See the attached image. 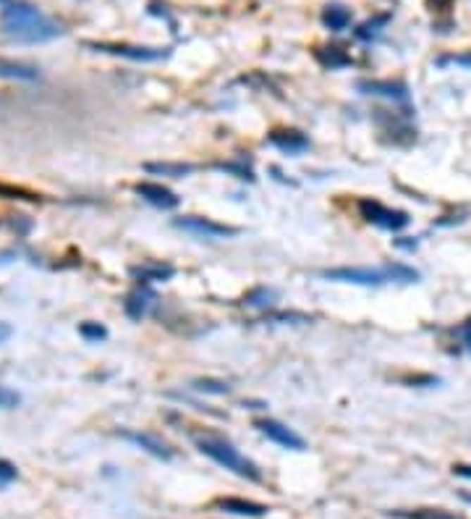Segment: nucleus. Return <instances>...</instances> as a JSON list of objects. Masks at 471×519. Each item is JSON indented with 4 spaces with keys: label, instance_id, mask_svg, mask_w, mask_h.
I'll use <instances>...</instances> for the list:
<instances>
[{
    "label": "nucleus",
    "instance_id": "obj_18",
    "mask_svg": "<svg viewBox=\"0 0 471 519\" xmlns=\"http://www.w3.org/2000/svg\"><path fill=\"white\" fill-rule=\"evenodd\" d=\"M390 21V13H379V16H375V19L364 21L359 29H356V37L364 39V42H370V39H377L379 35H382V29L388 27Z\"/></svg>",
    "mask_w": 471,
    "mask_h": 519
},
{
    "label": "nucleus",
    "instance_id": "obj_23",
    "mask_svg": "<svg viewBox=\"0 0 471 519\" xmlns=\"http://www.w3.org/2000/svg\"><path fill=\"white\" fill-rule=\"evenodd\" d=\"M79 334H82L87 341H102V338H108V331H105V325H100V323H82L79 325Z\"/></svg>",
    "mask_w": 471,
    "mask_h": 519
},
{
    "label": "nucleus",
    "instance_id": "obj_21",
    "mask_svg": "<svg viewBox=\"0 0 471 519\" xmlns=\"http://www.w3.org/2000/svg\"><path fill=\"white\" fill-rule=\"evenodd\" d=\"M194 391H202V393H215V396H225V393H231V386H228V383H222V380L199 378V380H194Z\"/></svg>",
    "mask_w": 471,
    "mask_h": 519
},
{
    "label": "nucleus",
    "instance_id": "obj_15",
    "mask_svg": "<svg viewBox=\"0 0 471 519\" xmlns=\"http://www.w3.org/2000/svg\"><path fill=\"white\" fill-rule=\"evenodd\" d=\"M0 79H11V82H37L39 71L29 63L0 58Z\"/></svg>",
    "mask_w": 471,
    "mask_h": 519
},
{
    "label": "nucleus",
    "instance_id": "obj_17",
    "mask_svg": "<svg viewBox=\"0 0 471 519\" xmlns=\"http://www.w3.org/2000/svg\"><path fill=\"white\" fill-rule=\"evenodd\" d=\"M144 171L147 173H160V176H170V178H184L194 171V166H189V163H147Z\"/></svg>",
    "mask_w": 471,
    "mask_h": 519
},
{
    "label": "nucleus",
    "instance_id": "obj_14",
    "mask_svg": "<svg viewBox=\"0 0 471 519\" xmlns=\"http://www.w3.org/2000/svg\"><path fill=\"white\" fill-rule=\"evenodd\" d=\"M215 506L220 511H228V514H239V517H251V519L265 517L270 511L265 503L246 501V499H220V501H215Z\"/></svg>",
    "mask_w": 471,
    "mask_h": 519
},
{
    "label": "nucleus",
    "instance_id": "obj_29",
    "mask_svg": "<svg viewBox=\"0 0 471 519\" xmlns=\"http://www.w3.org/2000/svg\"><path fill=\"white\" fill-rule=\"evenodd\" d=\"M11 334H13V328H11L8 323H0V343H3V341H8V338H11Z\"/></svg>",
    "mask_w": 471,
    "mask_h": 519
},
{
    "label": "nucleus",
    "instance_id": "obj_5",
    "mask_svg": "<svg viewBox=\"0 0 471 519\" xmlns=\"http://www.w3.org/2000/svg\"><path fill=\"white\" fill-rule=\"evenodd\" d=\"M359 213L364 221L375 223V226H379V228H385V231H401V228H406L408 223H411V218H408V213H403V210H393V207H385L382 202H377V200H359Z\"/></svg>",
    "mask_w": 471,
    "mask_h": 519
},
{
    "label": "nucleus",
    "instance_id": "obj_4",
    "mask_svg": "<svg viewBox=\"0 0 471 519\" xmlns=\"http://www.w3.org/2000/svg\"><path fill=\"white\" fill-rule=\"evenodd\" d=\"M94 53H105V56H118L126 61H137V63H155L168 58L165 47H142V45H126V42H84Z\"/></svg>",
    "mask_w": 471,
    "mask_h": 519
},
{
    "label": "nucleus",
    "instance_id": "obj_2",
    "mask_svg": "<svg viewBox=\"0 0 471 519\" xmlns=\"http://www.w3.org/2000/svg\"><path fill=\"white\" fill-rule=\"evenodd\" d=\"M191 441H194V446L204 456H210V459L218 462L220 467L231 470L233 475H239V477L251 480V482L262 480V472H259L257 464L241 454L228 438L218 436V433H210V430H199V433H191Z\"/></svg>",
    "mask_w": 471,
    "mask_h": 519
},
{
    "label": "nucleus",
    "instance_id": "obj_10",
    "mask_svg": "<svg viewBox=\"0 0 471 519\" xmlns=\"http://www.w3.org/2000/svg\"><path fill=\"white\" fill-rule=\"evenodd\" d=\"M134 192H137L144 202L155 204L160 210H173V207H178V202H181L176 197V192H170L168 186L155 184V181H142V184L134 186Z\"/></svg>",
    "mask_w": 471,
    "mask_h": 519
},
{
    "label": "nucleus",
    "instance_id": "obj_22",
    "mask_svg": "<svg viewBox=\"0 0 471 519\" xmlns=\"http://www.w3.org/2000/svg\"><path fill=\"white\" fill-rule=\"evenodd\" d=\"M272 299H275V291H272V288H257V291L246 294V305H251V307H270V305H272Z\"/></svg>",
    "mask_w": 471,
    "mask_h": 519
},
{
    "label": "nucleus",
    "instance_id": "obj_13",
    "mask_svg": "<svg viewBox=\"0 0 471 519\" xmlns=\"http://www.w3.org/2000/svg\"><path fill=\"white\" fill-rule=\"evenodd\" d=\"M155 302H157L155 291H152L147 283H142V286H137L129 297H126V315H129L131 320H142V317L152 310Z\"/></svg>",
    "mask_w": 471,
    "mask_h": 519
},
{
    "label": "nucleus",
    "instance_id": "obj_31",
    "mask_svg": "<svg viewBox=\"0 0 471 519\" xmlns=\"http://www.w3.org/2000/svg\"><path fill=\"white\" fill-rule=\"evenodd\" d=\"M0 3H3V6H6V3H11V0H0Z\"/></svg>",
    "mask_w": 471,
    "mask_h": 519
},
{
    "label": "nucleus",
    "instance_id": "obj_16",
    "mask_svg": "<svg viewBox=\"0 0 471 519\" xmlns=\"http://www.w3.org/2000/svg\"><path fill=\"white\" fill-rule=\"evenodd\" d=\"M322 24L330 32H343V29L351 24V13L343 8V6H327L322 11Z\"/></svg>",
    "mask_w": 471,
    "mask_h": 519
},
{
    "label": "nucleus",
    "instance_id": "obj_19",
    "mask_svg": "<svg viewBox=\"0 0 471 519\" xmlns=\"http://www.w3.org/2000/svg\"><path fill=\"white\" fill-rule=\"evenodd\" d=\"M390 517H398V519H463L458 514H451V511L445 509H414V511H390Z\"/></svg>",
    "mask_w": 471,
    "mask_h": 519
},
{
    "label": "nucleus",
    "instance_id": "obj_3",
    "mask_svg": "<svg viewBox=\"0 0 471 519\" xmlns=\"http://www.w3.org/2000/svg\"><path fill=\"white\" fill-rule=\"evenodd\" d=\"M325 281L338 283H356V286H385V283H416L419 270L408 268L403 262H388L379 268H333L322 270Z\"/></svg>",
    "mask_w": 471,
    "mask_h": 519
},
{
    "label": "nucleus",
    "instance_id": "obj_25",
    "mask_svg": "<svg viewBox=\"0 0 471 519\" xmlns=\"http://www.w3.org/2000/svg\"><path fill=\"white\" fill-rule=\"evenodd\" d=\"M19 401H21V396H19V393H16V391L3 389V386H0V409H13V407H19Z\"/></svg>",
    "mask_w": 471,
    "mask_h": 519
},
{
    "label": "nucleus",
    "instance_id": "obj_20",
    "mask_svg": "<svg viewBox=\"0 0 471 519\" xmlns=\"http://www.w3.org/2000/svg\"><path fill=\"white\" fill-rule=\"evenodd\" d=\"M317 61H320L325 68H343V66H351V58L346 56L341 47H325V50H317Z\"/></svg>",
    "mask_w": 471,
    "mask_h": 519
},
{
    "label": "nucleus",
    "instance_id": "obj_27",
    "mask_svg": "<svg viewBox=\"0 0 471 519\" xmlns=\"http://www.w3.org/2000/svg\"><path fill=\"white\" fill-rule=\"evenodd\" d=\"M220 168H222V171H233V173H236V176H239V178H249V181H251V178H254V173H251L249 168L239 166V163H222Z\"/></svg>",
    "mask_w": 471,
    "mask_h": 519
},
{
    "label": "nucleus",
    "instance_id": "obj_28",
    "mask_svg": "<svg viewBox=\"0 0 471 519\" xmlns=\"http://www.w3.org/2000/svg\"><path fill=\"white\" fill-rule=\"evenodd\" d=\"M453 475H458L463 480H471V464H453Z\"/></svg>",
    "mask_w": 471,
    "mask_h": 519
},
{
    "label": "nucleus",
    "instance_id": "obj_7",
    "mask_svg": "<svg viewBox=\"0 0 471 519\" xmlns=\"http://www.w3.org/2000/svg\"><path fill=\"white\" fill-rule=\"evenodd\" d=\"M356 90L364 94H377V97H388L393 102H408L411 92L403 82H393V79H359Z\"/></svg>",
    "mask_w": 471,
    "mask_h": 519
},
{
    "label": "nucleus",
    "instance_id": "obj_11",
    "mask_svg": "<svg viewBox=\"0 0 471 519\" xmlns=\"http://www.w3.org/2000/svg\"><path fill=\"white\" fill-rule=\"evenodd\" d=\"M268 142L275 149L286 152V155H301V152H306V149H309V137H306V134H301V131H296V129L272 131V134L268 137Z\"/></svg>",
    "mask_w": 471,
    "mask_h": 519
},
{
    "label": "nucleus",
    "instance_id": "obj_6",
    "mask_svg": "<svg viewBox=\"0 0 471 519\" xmlns=\"http://www.w3.org/2000/svg\"><path fill=\"white\" fill-rule=\"evenodd\" d=\"M173 226L181 228V231H186V233H194V236H199V239H228V236H236V233H239V228H233V226L210 221V218H199V215L176 218Z\"/></svg>",
    "mask_w": 471,
    "mask_h": 519
},
{
    "label": "nucleus",
    "instance_id": "obj_8",
    "mask_svg": "<svg viewBox=\"0 0 471 519\" xmlns=\"http://www.w3.org/2000/svg\"><path fill=\"white\" fill-rule=\"evenodd\" d=\"M259 433L262 436H268L272 444L283 446V448H294V451H304L306 448V441L296 430H291L288 425L283 422H277V420H259L257 422Z\"/></svg>",
    "mask_w": 471,
    "mask_h": 519
},
{
    "label": "nucleus",
    "instance_id": "obj_1",
    "mask_svg": "<svg viewBox=\"0 0 471 519\" xmlns=\"http://www.w3.org/2000/svg\"><path fill=\"white\" fill-rule=\"evenodd\" d=\"M0 27L16 42H27V45H37V42H50L63 35V27L47 19L45 13L24 0H11L3 6L0 13Z\"/></svg>",
    "mask_w": 471,
    "mask_h": 519
},
{
    "label": "nucleus",
    "instance_id": "obj_24",
    "mask_svg": "<svg viewBox=\"0 0 471 519\" xmlns=\"http://www.w3.org/2000/svg\"><path fill=\"white\" fill-rule=\"evenodd\" d=\"M0 197H6V200H39V197L32 195V192H24V189L6 186V184H0Z\"/></svg>",
    "mask_w": 471,
    "mask_h": 519
},
{
    "label": "nucleus",
    "instance_id": "obj_26",
    "mask_svg": "<svg viewBox=\"0 0 471 519\" xmlns=\"http://www.w3.org/2000/svg\"><path fill=\"white\" fill-rule=\"evenodd\" d=\"M16 477H19V470H16L11 462H6V459H0V485H8V482H13Z\"/></svg>",
    "mask_w": 471,
    "mask_h": 519
},
{
    "label": "nucleus",
    "instance_id": "obj_9",
    "mask_svg": "<svg viewBox=\"0 0 471 519\" xmlns=\"http://www.w3.org/2000/svg\"><path fill=\"white\" fill-rule=\"evenodd\" d=\"M120 438L123 441H129V444L139 446L142 451H147V454L157 456V459H173V448L163 441V438L152 436V433H142V430H123L120 433Z\"/></svg>",
    "mask_w": 471,
    "mask_h": 519
},
{
    "label": "nucleus",
    "instance_id": "obj_30",
    "mask_svg": "<svg viewBox=\"0 0 471 519\" xmlns=\"http://www.w3.org/2000/svg\"><path fill=\"white\" fill-rule=\"evenodd\" d=\"M461 499H463V501H469V503H471V496H469V493H463Z\"/></svg>",
    "mask_w": 471,
    "mask_h": 519
},
{
    "label": "nucleus",
    "instance_id": "obj_12",
    "mask_svg": "<svg viewBox=\"0 0 471 519\" xmlns=\"http://www.w3.org/2000/svg\"><path fill=\"white\" fill-rule=\"evenodd\" d=\"M131 276L142 281V283H155V281H170L176 276V268L168 265V262H160V260H147L142 265H134Z\"/></svg>",
    "mask_w": 471,
    "mask_h": 519
}]
</instances>
